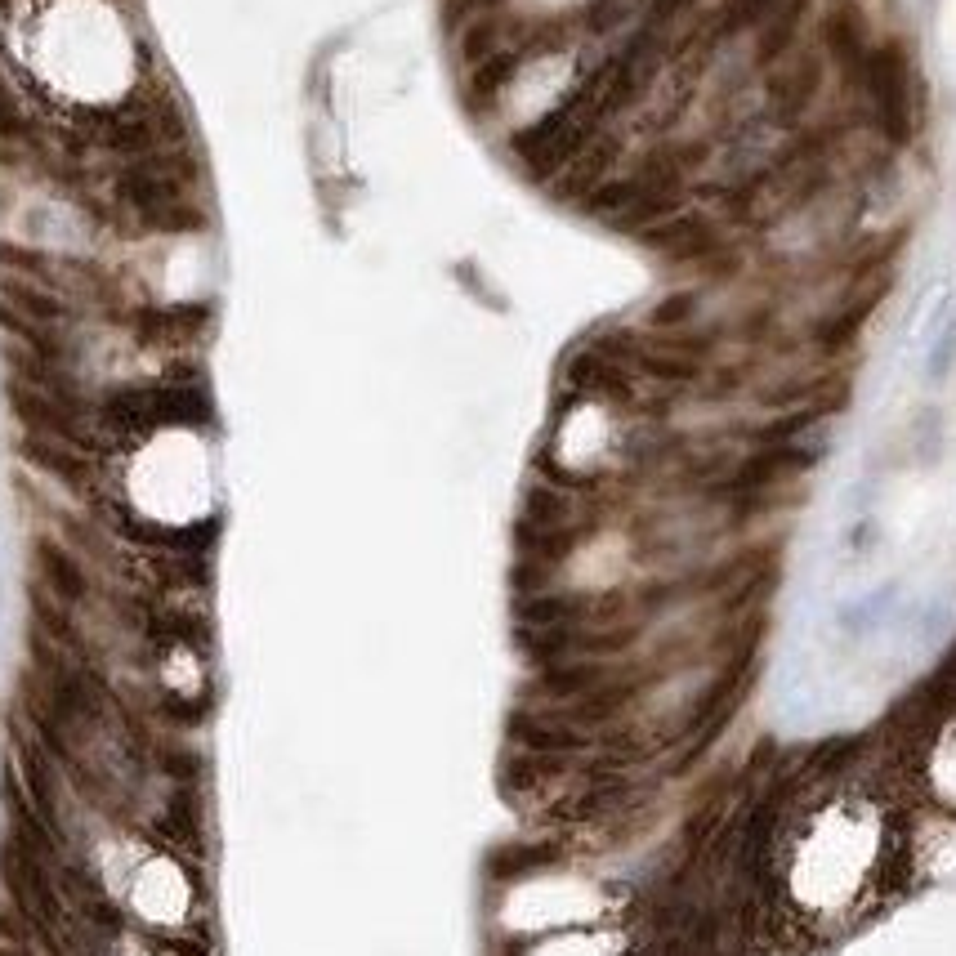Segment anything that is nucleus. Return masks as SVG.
Returning a JSON list of instances; mask_svg holds the SVG:
<instances>
[{
    "label": "nucleus",
    "mask_w": 956,
    "mask_h": 956,
    "mask_svg": "<svg viewBox=\"0 0 956 956\" xmlns=\"http://www.w3.org/2000/svg\"><path fill=\"white\" fill-rule=\"evenodd\" d=\"M32 568H36V586L50 599H59L63 608H72L76 617H81L85 608L103 604L99 577H94L90 559H85L72 541H59V537H50V532H41V537L32 541Z\"/></svg>",
    "instance_id": "4"
},
{
    "label": "nucleus",
    "mask_w": 956,
    "mask_h": 956,
    "mask_svg": "<svg viewBox=\"0 0 956 956\" xmlns=\"http://www.w3.org/2000/svg\"><path fill=\"white\" fill-rule=\"evenodd\" d=\"M885 827L863 800H831L791 840V885L814 907H845L881 867Z\"/></svg>",
    "instance_id": "1"
},
{
    "label": "nucleus",
    "mask_w": 956,
    "mask_h": 956,
    "mask_svg": "<svg viewBox=\"0 0 956 956\" xmlns=\"http://www.w3.org/2000/svg\"><path fill=\"white\" fill-rule=\"evenodd\" d=\"M854 103L863 112L867 130L885 139L889 148H907L916 135V72L912 54L898 36H876L867 68L858 76Z\"/></svg>",
    "instance_id": "2"
},
{
    "label": "nucleus",
    "mask_w": 956,
    "mask_h": 956,
    "mask_svg": "<svg viewBox=\"0 0 956 956\" xmlns=\"http://www.w3.org/2000/svg\"><path fill=\"white\" fill-rule=\"evenodd\" d=\"M814 41H818V50L827 54L831 72L840 76V85L854 94L858 76L867 68V54H872V45H876L867 9L858 5V0H827L814 23Z\"/></svg>",
    "instance_id": "3"
},
{
    "label": "nucleus",
    "mask_w": 956,
    "mask_h": 956,
    "mask_svg": "<svg viewBox=\"0 0 956 956\" xmlns=\"http://www.w3.org/2000/svg\"><path fill=\"white\" fill-rule=\"evenodd\" d=\"M0 956H32V948H27V943H5V939H0Z\"/></svg>",
    "instance_id": "5"
}]
</instances>
